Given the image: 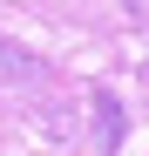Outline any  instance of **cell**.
I'll use <instances>...</instances> for the list:
<instances>
[{
	"label": "cell",
	"mask_w": 149,
	"mask_h": 156,
	"mask_svg": "<svg viewBox=\"0 0 149 156\" xmlns=\"http://www.w3.org/2000/svg\"><path fill=\"white\" fill-rule=\"evenodd\" d=\"M41 61L27 55V48H7V41H0V82H20V75H34Z\"/></svg>",
	"instance_id": "cell-1"
},
{
	"label": "cell",
	"mask_w": 149,
	"mask_h": 156,
	"mask_svg": "<svg viewBox=\"0 0 149 156\" xmlns=\"http://www.w3.org/2000/svg\"><path fill=\"white\" fill-rule=\"evenodd\" d=\"M95 115H102V149L122 143V109H115V95H95Z\"/></svg>",
	"instance_id": "cell-2"
}]
</instances>
